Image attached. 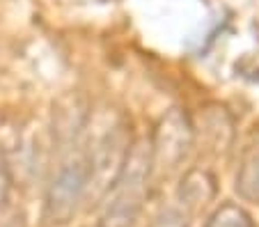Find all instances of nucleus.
Returning a JSON list of instances; mask_svg holds the SVG:
<instances>
[{"mask_svg": "<svg viewBox=\"0 0 259 227\" xmlns=\"http://www.w3.org/2000/svg\"><path fill=\"white\" fill-rule=\"evenodd\" d=\"M152 147L149 140L142 138L131 143L124 158L122 170L113 186L106 191L99 227H133L145 207L149 177H152Z\"/></svg>", "mask_w": 259, "mask_h": 227, "instance_id": "f257e3e1", "label": "nucleus"}, {"mask_svg": "<svg viewBox=\"0 0 259 227\" xmlns=\"http://www.w3.org/2000/svg\"><path fill=\"white\" fill-rule=\"evenodd\" d=\"M92 179V163L90 154L78 152L67 158L55 177L51 179L44 198V220L49 227H64L73 220L90 191Z\"/></svg>", "mask_w": 259, "mask_h": 227, "instance_id": "f03ea898", "label": "nucleus"}, {"mask_svg": "<svg viewBox=\"0 0 259 227\" xmlns=\"http://www.w3.org/2000/svg\"><path fill=\"white\" fill-rule=\"evenodd\" d=\"M195 145V126L181 108H170L154 128L149 147H152V168L158 172H170L179 168Z\"/></svg>", "mask_w": 259, "mask_h": 227, "instance_id": "7ed1b4c3", "label": "nucleus"}, {"mask_svg": "<svg viewBox=\"0 0 259 227\" xmlns=\"http://www.w3.org/2000/svg\"><path fill=\"white\" fill-rule=\"evenodd\" d=\"M213 195H215V179L204 168L188 170L179 184V191H177L179 204L186 213H193L200 207H204L206 202L213 200Z\"/></svg>", "mask_w": 259, "mask_h": 227, "instance_id": "20e7f679", "label": "nucleus"}, {"mask_svg": "<svg viewBox=\"0 0 259 227\" xmlns=\"http://www.w3.org/2000/svg\"><path fill=\"white\" fill-rule=\"evenodd\" d=\"M236 193L248 202L259 204V143L243 152L236 174Z\"/></svg>", "mask_w": 259, "mask_h": 227, "instance_id": "39448f33", "label": "nucleus"}, {"mask_svg": "<svg viewBox=\"0 0 259 227\" xmlns=\"http://www.w3.org/2000/svg\"><path fill=\"white\" fill-rule=\"evenodd\" d=\"M204 227H252V218L243 207L234 202H225L211 213Z\"/></svg>", "mask_w": 259, "mask_h": 227, "instance_id": "423d86ee", "label": "nucleus"}, {"mask_svg": "<svg viewBox=\"0 0 259 227\" xmlns=\"http://www.w3.org/2000/svg\"><path fill=\"white\" fill-rule=\"evenodd\" d=\"M188 216L181 207H170L165 211H161L152 222L149 227H188Z\"/></svg>", "mask_w": 259, "mask_h": 227, "instance_id": "0eeeda50", "label": "nucleus"}, {"mask_svg": "<svg viewBox=\"0 0 259 227\" xmlns=\"http://www.w3.org/2000/svg\"><path fill=\"white\" fill-rule=\"evenodd\" d=\"M12 195V170H10V161H7L5 152L0 147V211L7 207Z\"/></svg>", "mask_w": 259, "mask_h": 227, "instance_id": "6e6552de", "label": "nucleus"}, {"mask_svg": "<svg viewBox=\"0 0 259 227\" xmlns=\"http://www.w3.org/2000/svg\"><path fill=\"white\" fill-rule=\"evenodd\" d=\"M0 227H28V222H25L23 213H12L7 220L0 222Z\"/></svg>", "mask_w": 259, "mask_h": 227, "instance_id": "1a4fd4ad", "label": "nucleus"}]
</instances>
